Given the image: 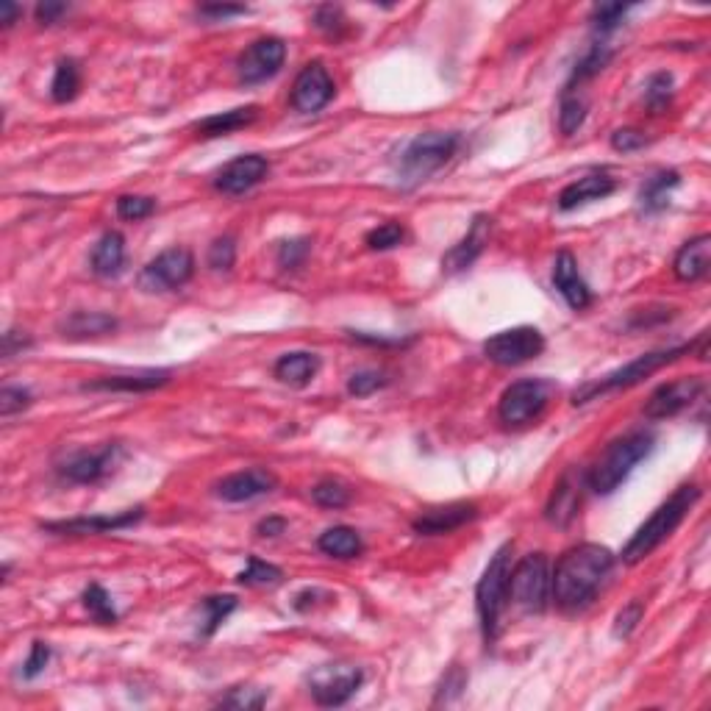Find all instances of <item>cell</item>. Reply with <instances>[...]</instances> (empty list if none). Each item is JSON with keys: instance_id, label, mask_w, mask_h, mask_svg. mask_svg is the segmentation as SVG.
Masks as SVG:
<instances>
[{"instance_id": "obj_8", "label": "cell", "mask_w": 711, "mask_h": 711, "mask_svg": "<svg viewBox=\"0 0 711 711\" xmlns=\"http://www.w3.org/2000/svg\"><path fill=\"white\" fill-rule=\"evenodd\" d=\"M550 395H553V384L545 381V378L517 381V384H512L500 395V420L506 425L531 423V420H537L539 414L545 412V406L550 403Z\"/></svg>"}, {"instance_id": "obj_43", "label": "cell", "mask_w": 711, "mask_h": 711, "mask_svg": "<svg viewBox=\"0 0 711 711\" xmlns=\"http://www.w3.org/2000/svg\"><path fill=\"white\" fill-rule=\"evenodd\" d=\"M156 212V200L145 198V195H120L117 198V214L120 220H128V223H139L145 220L150 214Z\"/></svg>"}, {"instance_id": "obj_4", "label": "cell", "mask_w": 711, "mask_h": 711, "mask_svg": "<svg viewBox=\"0 0 711 711\" xmlns=\"http://www.w3.org/2000/svg\"><path fill=\"white\" fill-rule=\"evenodd\" d=\"M456 148H459V134H445V131H425L409 139L395 159V175L400 187L423 184L425 178H431L439 167L450 162Z\"/></svg>"}, {"instance_id": "obj_35", "label": "cell", "mask_w": 711, "mask_h": 711, "mask_svg": "<svg viewBox=\"0 0 711 711\" xmlns=\"http://www.w3.org/2000/svg\"><path fill=\"white\" fill-rule=\"evenodd\" d=\"M673 89H675L673 73L662 70V73L650 75L648 87H645V106H648V112L650 114L667 112L670 103H673Z\"/></svg>"}, {"instance_id": "obj_31", "label": "cell", "mask_w": 711, "mask_h": 711, "mask_svg": "<svg viewBox=\"0 0 711 711\" xmlns=\"http://www.w3.org/2000/svg\"><path fill=\"white\" fill-rule=\"evenodd\" d=\"M114 328H117V320H114L112 314L103 312H75L59 325V331L67 339L103 337V334H112Z\"/></svg>"}, {"instance_id": "obj_7", "label": "cell", "mask_w": 711, "mask_h": 711, "mask_svg": "<svg viewBox=\"0 0 711 711\" xmlns=\"http://www.w3.org/2000/svg\"><path fill=\"white\" fill-rule=\"evenodd\" d=\"M509 600L523 612L539 614L548 609L550 600V570L542 553H528L517 562L509 575Z\"/></svg>"}, {"instance_id": "obj_17", "label": "cell", "mask_w": 711, "mask_h": 711, "mask_svg": "<svg viewBox=\"0 0 711 711\" xmlns=\"http://www.w3.org/2000/svg\"><path fill=\"white\" fill-rule=\"evenodd\" d=\"M492 223L495 220L489 214H475L467 234L442 256V273L456 275L464 273L467 267H473L475 259L487 250L489 237H492Z\"/></svg>"}, {"instance_id": "obj_27", "label": "cell", "mask_w": 711, "mask_h": 711, "mask_svg": "<svg viewBox=\"0 0 711 711\" xmlns=\"http://www.w3.org/2000/svg\"><path fill=\"white\" fill-rule=\"evenodd\" d=\"M92 273L100 278H117L125 270V239L120 231H106L92 250Z\"/></svg>"}, {"instance_id": "obj_47", "label": "cell", "mask_w": 711, "mask_h": 711, "mask_svg": "<svg viewBox=\"0 0 711 711\" xmlns=\"http://www.w3.org/2000/svg\"><path fill=\"white\" fill-rule=\"evenodd\" d=\"M387 384L389 381L384 373H378V370H362V373H353L348 378V392L353 398H367V395L384 389Z\"/></svg>"}, {"instance_id": "obj_11", "label": "cell", "mask_w": 711, "mask_h": 711, "mask_svg": "<svg viewBox=\"0 0 711 711\" xmlns=\"http://www.w3.org/2000/svg\"><path fill=\"white\" fill-rule=\"evenodd\" d=\"M195 275V256L187 248L162 250L153 262L139 273V287L145 292H173L187 287Z\"/></svg>"}, {"instance_id": "obj_30", "label": "cell", "mask_w": 711, "mask_h": 711, "mask_svg": "<svg viewBox=\"0 0 711 711\" xmlns=\"http://www.w3.org/2000/svg\"><path fill=\"white\" fill-rule=\"evenodd\" d=\"M317 548L323 550L325 556H331V559H356V556H362L364 542L356 528L334 525V528H328V531L320 534Z\"/></svg>"}, {"instance_id": "obj_20", "label": "cell", "mask_w": 711, "mask_h": 711, "mask_svg": "<svg viewBox=\"0 0 711 711\" xmlns=\"http://www.w3.org/2000/svg\"><path fill=\"white\" fill-rule=\"evenodd\" d=\"M475 517H478V506L459 500V503L437 506V509H428L425 514H420L414 520V531L423 534V537H442V534L459 531L462 525L473 523Z\"/></svg>"}, {"instance_id": "obj_50", "label": "cell", "mask_w": 711, "mask_h": 711, "mask_svg": "<svg viewBox=\"0 0 711 711\" xmlns=\"http://www.w3.org/2000/svg\"><path fill=\"white\" fill-rule=\"evenodd\" d=\"M464 687H467V673H464L462 667L453 664L448 673H445V678H442V684H439L437 703H450V700H456L464 692Z\"/></svg>"}, {"instance_id": "obj_55", "label": "cell", "mask_w": 711, "mask_h": 711, "mask_svg": "<svg viewBox=\"0 0 711 711\" xmlns=\"http://www.w3.org/2000/svg\"><path fill=\"white\" fill-rule=\"evenodd\" d=\"M28 345H31V339L20 337L17 331H6V334H3V356H6V359H12L17 350L28 348Z\"/></svg>"}, {"instance_id": "obj_39", "label": "cell", "mask_w": 711, "mask_h": 711, "mask_svg": "<svg viewBox=\"0 0 711 711\" xmlns=\"http://www.w3.org/2000/svg\"><path fill=\"white\" fill-rule=\"evenodd\" d=\"M312 500L317 506H323V509H334V512H337V509H345L350 503V489L345 487V484L334 481V478H328V481L314 484Z\"/></svg>"}, {"instance_id": "obj_49", "label": "cell", "mask_w": 711, "mask_h": 711, "mask_svg": "<svg viewBox=\"0 0 711 711\" xmlns=\"http://www.w3.org/2000/svg\"><path fill=\"white\" fill-rule=\"evenodd\" d=\"M34 403L31 392L23 387H3L0 389V414L3 417H12V414L23 412Z\"/></svg>"}, {"instance_id": "obj_23", "label": "cell", "mask_w": 711, "mask_h": 711, "mask_svg": "<svg viewBox=\"0 0 711 711\" xmlns=\"http://www.w3.org/2000/svg\"><path fill=\"white\" fill-rule=\"evenodd\" d=\"M614 189H617V181L609 173H589L573 181V184H567L559 192V209L562 212H573V209L584 206V203L609 198Z\"/></svg>"}, {"instance_id": "obj_24", "label": "cell", "mask_w": 711, "mask_h": 711, "mask_svg": "<svg viewBox=\"0 0 711 711\" xmlns=\"http://www.w3.org/2000/svg\"><path fill=\"white\" fill-rule=\"evenodd\" d=\"M170 381V370H142V373L103 375L98 381L84 384V392H150Z\"/></svg>"}, {"instance_id": "obj_3", "label": "cell", "mask_w": 711, "mask_h": 711, "mask_svg": "<svg viewBox=\"0 0 711 711\" xmlns=\"http://www.w3.org/2000/svg\"><path fill=\"white\" fill-rule=\"evenodd\" d=\"M653 448H656V437L650 431H634V434L614 439L587 473V487L595 495H612L623 487V481L634 473V467L648 459Z\"/></svg>"}, {"instance_id": "obj_15", "label": "cell", "mask_w": 711, "mask_h": 711, "mask_svg": "<svg viewBox=\"0 0 711 711\" xmlns=\"http://www.w3.org/2000/svg\"><path fill=\"white\" fill-rule=\"evenodd\" d=\"M703 378L698 375H687V378H675V381H667L662 387L656 389L653 395L645 403V417L648 420H667V417H675L681 414L684 409H689L695 400L703 395Z\"/></svg>"}, {"instance_id": "obj_9", "label": "cell", "mask_w": 711, "mask_h": 711, "mask_svg": "<svg viewBox=\"0 0 711 711\" xmlns=\"http://www.w3.org/2000/svg\"><path fill=\"white\" fill-rule=\"evenodd\" d=\"M542 350H545V337L534 325L506 328V331H498L484 342L487 359L500 364V367H517V364L531 362Z\"/></svg>"}, {"instance_id": "obj_19", "label": "cell", "mask_w": 711, "mask_h": 711, "mask_svg": "<svg viewBox=\"0 0 711 711\" xmlns=\"http://www.w3.org/2000/svg\"><path fill=\"white\" fill-rule=\"evenodd\" d=\"M275 487H278V478L270 470L253 467V470L225 475L223 481L214 484V492H217V498L228 500V503H248V500L270 495Z\"/></svg>"}, {"instance_id": "obj_5", "label": "cell", "mask_w": 711, "mask_h": 711, "mask_svg": "<svg viewBox=\"0 0 711 711\" xmlns=\"http://www.w3.org/2000/svg\"><path fill=\"white\" fill-rule=\"evenodd\" d=\"M700 345H706V334H703L698 342H689V345L650 350V353H645V356H637L634 362L617 367V370H612L609 375H603V378H598V381H592V384H584L581 389H575L573 403H587V400L598 398V395H606V392H614V389L637 387V384H642L648 375L659 373L662 367L678 362L681 356H687V353H692V350L700 348Z\"/></svg>"}, {"instance_id": "obj_32", "label": "cell", "mask_w": 711, "mask_h": 711, "mask_svg": "<svg viewBox=\"0 0 711 711\" xmlns=\"http://www.w3.org/2000/svg\"><path fill=\"white\" fill-rule=\"evenodd\" d=\"M239 600L234 595H212V598L200 600V612H203V620H200L198 634L203 639H209L217 634V628L237 612Z\"/></svg>"}, {"instance_id": "obj_26", "label": "cell", "mask_w": 711, "mask_h": 711, "mask_svg": "<svg viewBox=\"0 0 711 711\" xmlns=\"http://www.w3.org/2000/svg\"><path fill=\"white\" fill-rule=\"evenodd\" d=\"M273 373L287 387H306V384H312L314 375L320 373V356L309 353V350H292L275 362Z\"/></svg>"}, {"instance_id": "obj_25", "label": "cell", "mask_w": 711, "mask_h": 711, "mask_svg": "<svg viewBox=\"0 0 711 711\" xmlns=\"http://www.w3.org/2000/svg\"><path fill=\"white\" fill-rule=\"evenodd\" d=\"M711 270V237L700 234V237L689 239L687 245H681V250L675 253L673 273L678 281H700L706 278Z\"/></svg>"}, {"instance_id": "obj_22", "label": "cell", "mask_w": 711, "mask_h": 711, "mask_svg": "<svg viewBox=\"0 0 711 711\" xmlns=\"http://www.w3.org/2000/svg\"><path fill=\"white\" fill-rule=\"evenodd\" d=\"M553 287L559 289V295L567 300V306L575 309V312L587 309L589 303H592V292H589L587 281L578 273V262H575V256L570 250H562L556 256V262H553Z\"/></svg>"}, {"instance_id": "obj_56", "label": "cell", "mask_w": 711, "mask_h": 711, "mask_svg": "<svg viewBox=\"0 0 711 711\" xmlns=\"http://www.w3.org/2000/svg\"><path fill=\"white\" fill-rule=\"evenodd\" d=\"M284 531H287V520H284V517H267V520L256 525V534H259V537H278V534H284Z\"/></svg>"}, {"instance_id": "obj_37", "label": "cell", "mask_w": 711, "mask_h": 711, "mask_svg": "<svg viewBox=\"0 0 711 711\" xmlns=\"http://www.w3.org/2000/svg\"><path fill=\"white\" fill-rule=\"evenodd\" d=\"M81 600H84V609H87L89 617H92L95 623H103V625L117 623V609H114L112 595L100 587V584H89V587L84 589Z\"/></svg>"}, {"instance_id": "obj_57", "label": "cell", "mask_w": 711, "mask_h": 711, "mask_svg": "<svg viewBox=\"0 0 711 711\" xmlns=\"http://www.w3.org/2000/svg\"><path fill=\"white\" fill-rule=\"evenodd\" d=\"M20 6L17 3H12V0H3L0 3V23H3V28H12L14 25V20L20 17Z\"/></svg>"}, {"instance_id": "obj_13", "label": "cell", "mask_w": 711, "mask_h": 711, "mask_svg": "<svg viewBox=\"0 0 711 711\" xmlns=\"http://www.w3.org/2000/svg\"><path fill=\"white\" fill-rule=\"evenodd\" d=\"M287 59V45L284 39L278 37H262L256 39L242 56L237 59V75L242 84H262L267 78H273Z\"/></svg>"}, {"instance_id": "obj_21", "label": "cell", "mask_w": 711, "mask_h": 711, "mask_svg": "<svg viewBox=\"0 0 711 711\" xmlns=\"http://www.w3.org/2000/svg\"><path fill=\"white\" fill-rule=\"evenodd\" d=\"M584 487H587V478H581L575 470L564 473V478L556 484L553 495H550L548 509H545V517H548L550 523L559 525V528H567V525L573 523L575 514L581 509Z\"/></svg>"}, {"instance_id": "obj_1", "label": "cell", "mask_w": 711, "mask_h": 711, "mask_svg": "<svg viewBox=\"0 0 711 711\" xmlns=\"http://www.w3.org/2000/svg\"><path fill=\"white\" fill-rule=\"evenodd\" d=\"M614 570V553L595 542L575 545L556 562L550 575V598L562 612L589 606Z\"/></svg>"}, {"instance_id": "obj_48", "label": "cell", "mask_w": 711, "mask_h": 711, "mask_svg": "<svg viewBox=\"0 0 711 711\" xmlns=\"http://www.w3.org/2000/svg\"><path fill=\"white\" fill-rule=\"evenodd\" d=\"M642 614H645V603H642V600H631L628 606H623V609L617 612V617H614V637L617 639L631 637L634 628L639 625V620H642Z\"/></svg>"}, {"instance_id": "obj_38", "label": "cell", "mask_w": 711, "mask_h": 711, "mask_svg": "<svg viewBox=\"0 0 711 711\" xmlns=\"http://www.w3.org/2000/svg\"><path fill=\"white\" fill-rule=\"evenodd\" d=\"M281 581H284L281 567L262 562L259 556H250L248 567L237 575V584H242V587H275Z\"/></svg>"}, {"instance_id": "obj_53", "label": "cell", "mask_w": 711, "mask_h": 711, "mask_svg": "<svg viewBox=\"0 0 711 711\" xmlns=\"http://www.w3.org/2000/svg\"><path fill=\"white\" fill-rule=\"evenodd\" d=\"M200 17H206V20H212V23H217V20H228V17H237V14H248V6H228V3H209V6H200L198 9Z\"/></svg>"}, {"instance_id": "obj_33", "label": "cell", "mask_w": 711, "mask_h": 711, "mask_svg": "<svg viewBox=\"0 0 711 711\" xmlns=\"http://www.w3.org/2000/svg\"><path fill=\"white\" fill-rule=\"evenodd\" d=\"M589 100L581 89H564L562 95V109H559V128H562L564 137H573L575 131L584 125L587 120Z\"/></svg>"}, {"instance_id": "obj_46", "label": "cell", "mask_w": 711, "mask_h": 711, "mask_svg": "<svg viewBox=\"0 0 711 711\" xmlns=\"http://www.w3.org/2000/svg\"><path fill=\"white\" fill-rule=\"evenodd\" d=\"M209 267L217 273H228L234 262H237V242L234 237H217L209 248Z\"/></svg>"}, {"instance_id": "obj_45", "label": "cell", "mask_w": 711, "mask_h": 711, "mask_svg": "<svg viewBox=\"0 0 711 711\" xmlns=\"http://www.w3.org/2000/svg\"><path fill=\"white\" fill-rule=\"evenodd\" d=\"M309 250H312V242H309L306 237L287 239V242H281V245H278L275 259H278V264H281L284 270H298L300 264L306 262Z\"/></svg>"}, {"instance_id": "obj_41", "label": "cell", "mask_w": 711, "mask_h": 711, "mask_svg": "<svg viewBox=\"0 0 711 711\" xmlns=\"http://www.w3.org/2000/svg\"><path fill=\"white\" fill-rule=\"evenodd\" d=\"M628 12H631V6H623V3H600L592 9V28L598 34H612Z\"/></svg>"}, {"instance_id": "obj_2", "label": "cell", "mask_w": 711, "mask_h": 711, "mask_svg": "<svg viewBox=\"0 0 711 711\" xmlns=\"http://www.w3.org/2000/svg\"><path fill=\"white\" fill-rule=\"evenodd\" d=\"M700 500V487L698 484H684L678 487L664 500L656 512L650 514L645 523L639 525L637 534L628 539V545L623 548V562L625 564H639L642 559H648L653 550L662 545L664 539L673 534L678 525L684 523V517L692 512V506Z\"/></svg>"}, {"instance_id": "obj_44", "label": "cell", "mask_w": 711, "mask_h": 711, "mask_svg": "<svg viewBox=\"0 0 711 711\" xmlns=\"http://www.w3.org/2000/svg\"><path fill=\"white\" fill-rule=\"evenodd\" d=\"M403 239H406L403 225L384 223V225H378V228H373V231H367L364 242H367V248L370 250H392V248H398Z\"/></svg>"}, {"instance_id": "obj_10", "label": "cell", "mask_w": 711, "mask_h": 711, "mask_svg": "<svg viewBox=\"0 0 711 711\" xmlns=\"http://www.w3.org/2000/svg\"><path fill=\"white\" fill-rule=\"evenodd\" d=\"M362 684L364 673L353 664H323L309 675V692L325 709L345 706L362 689Z\"/></svg>"}, {"instance_id": "obj_54", "label": "cell", "mask_w": 711, "mask_h": 711, "mask_svg": "<svg viewBox=\"0 0 711 711\" xmlns=\"http://www.w3.org/2000/svg\"><path fill=\"white\" fill-rule=\"evenodd\" d=\"M67 12H70V9H67L64 3H50V0H45V3H39L37 6V23L39 25L59 23Z\"/></svg>"}, {"instance_id": "obj_42", "label": "cell", "mask_w": 711, "mask_h": 711, "mask_svg": "<svg viewBox=\"0 0 711 711\" xmlns=\"http://www.w3.org/2000/svg\"><path fill=\"white\" fill-rule=\"evenodd\" d=\"M314 28H320L328 37L342 39L348 31V17L342 12V6H320L314 12Z\"/></svg>"}, {"instance_id": "obj_12", "label": "cell", "mask_w": 711, "mask_h": 711, "mask_svg": "<svg viewBox=\"0 0 711 711\" xmlns=\"http://www.w3.org/2000/svg\"><path fill=\"white\" fill-rule=\"evenodd\" d=\"M120 462H123V448L112 442L100 450H75L59 464V473L70 484H98L106 475H112Z\"/></svg>"}, {"instance_id": "obj_28", "label": "cell", "mask_w": 711, "mask_h": 711, "mask_svg": "<svg viewBox=\"0 0 711 711\" xmlns=\"http://www.w3.org/2000/svg\"><path fill=\"white\" fill-rule=\"evenodd\" d=\"M681 187V175L675 170H659L650 175L639 189V209L645 214H659L670 206V192Z\"/></svg>"}, {"instance_id": "obj_29", "label": "cell", "mask_w": 711, "mask_h": 711, "mask_svg": "<svg viewBox=\"0 0 711 711\" xmlns=\"http://www.w3.org/2000/svg\"><path fill=\"white\" fill-rule=\"evenodd\" d=\"M256 117H259V106H239V109H231V112L212 114V117L200 120L195 128H198L200 137L206 139L228 137V134H234L239 128H248Z\"/></svg>"}, {"instance_id": "obj_34", "label": "cell", "mask_w": 711, "mask_h": 711, "mask_svg": "<svg viewBox=\"0 0 711 711\" xmlns=\"http://www.w3.org/2000/svg\"><path fill=\"white\" fill-rule=\"evenodd\" d=\"M81 89V70H78V62L75 59H62L56 64V73H53V81H50V95L56 103H67L73 100Z\"/></svg>"}, {"instance_id": "obj_52", "label": "cell", "mask_w": 711, "mask_h": 711, "mask_svg": "<svg viewBox=\"0 0 711 711\" xmlns=\"http://www.w3.org/2000/svg\"><path fill=\"white\" fill-rule=\"evenodd\" d=\"M645 145H648V139L637 128H620V131L612 134V148L617 153H634V150H642Z\"/></svg>"}, {"instance_id": "obj_14", "label": "cell", "mask_w": 711, "mask_h": 711, "mask_svg": "<svg viewBox=\"0 0 711 711\" xmlns=\"http://www.w3.org/2000/svg\"><path fill=\"white\" fill-rule=\"evenodd\" d=\"M337 95V84L323 62H309L292 84V106L300 114H314L325 109Z\"/></svg>"}, {"instance_id": "obj_36", "label": "cell", "mask_w": 711, "mask_h": 711, "mask_svg": "<svg viewBox=\"0 0 711 711\" xmlns=\"http://www.w3.org/2000/svg\"><path fill=\"white\" fill-rule=\"evenodd\" d=\"M612 62V48L609 45H603V42H598V45H592V48L584 53V59L575 64L573 70V78H570V84L567 87L575 89L581 87L584 81H589V78H595V75L606 67V64Z\"/></svg>"}, {"instance_id": "obj_40", "label": "cell", "mask_w": 711, "mask_h": 711, "mask_svg": "<svg viewBox=\"0 0 711 711\" xmlns=\"http://www.w3.org/2000/svg\"><path fill=\"white\" fill-rule=\"evenodd\" d=\"M264 703H267V692L264 689H253V687H234L228 689V695L225 698H220V703L217 706H223V709H262Z\"/></svg>"}, {"instance_id": "obj_16", "label": "cell", "mask_w": 711, "mask_h": 711, "mask_svg": "<svg viewBox=\"0 0 711 711\" xmlns=\"http://www.w3.org/2000/svg\"><path fill=\"white\" fill-rule=\"evenodd\" d=\"M270 173V162L259 156V153H248V156H237L228 164H223L217 175H214V189L223 195H245L256 184H262Z\"/></svg>"}, {"instance_id": "obj_18", "label": "cell", "mask_w": 711, "mask_h": 711, "mask_svg": "<svg viewBox=\"0 0 711 711\" xmlns=\"http://www.w3.org/2000/svg\"><path fill=\"white\" fill-rule=\"evenodd\" d=\"M145 517V509H128L120 514H95V517H73V520H56V523H42V531L50 534H73V537H87V534H112L137 525Z\"/></svg>"}, {"instance_id": "obj_6", "label": "cell", "mask_w": 711, "mask_h": 711, "mask_svg": "<svg viewBox=\"0 0 711 711\" xmlns=\"http://www.w3.org/2000/svg\"><path fill=\"white\" fill-rule=\"evenodd\" d=\"M509 575H512V542L495 550L475 587V609L487 642H495L500 631V614L509 603Z\"/></svg>"}, {"instance_id": "obj_51", "label": "cell", "mask_w": 711, "mask_h": 711, "mask_svg": "<svg viewBox=\"0 0 711 711\" xmlns=\"http://www.w3.org/2000/svg\"><path fill=\"white\" fill-rule=\"evenodd\" d=\"M48 662H50L48 645H45V642H34V645H31V653H28V659H25V664H23L25 681H34L37 675L45 673Z\"/></svg>"}]
</instances>
